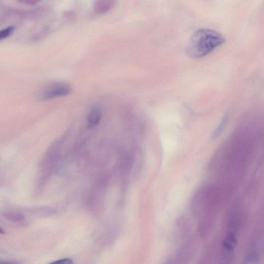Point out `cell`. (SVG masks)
<instances>
[{
  "instance_id": "cell-1",
  "label": "cell",
  "mask_w": 264,
  "mask_h": 264,
  "mask_svg": "<svg viewBox=\"0 0 264 264\" xmlns=\"http://www.w3.org/2000/svg\"><path fill=\"white\" fill-rule=\"evenodd\" d=\"M225 42L224 37L219 32L208 29H199L189 39L186 48L187 54L192 58H200Z\"/></svg>"
},
{
  "instance_id": "cell-2",
  "label": "cell",
  "mask_w": 264,
  "mask_h": 264,
  "mask_svg": "<svg viewBox=\"0 0 264 264\" xmlns=\"http://www.w3.org/2000/svg\"><path fill=\"white\" fill-rule=\"evenodd\" d=\"M71 90V86L65 82H55L45 87L39 93L42 100H49L57 97L69 94Z\"/></svg>"
},
{
  "instance_id": "cell-3",
  "label": "cell",
  "mask_w": 264,
  "mask_h": 264,
  "mask_svg": "<svg viewBox=\"0 0 264 264\" xmlns=\"http://www.w3.org/2000/svg\"><path fill=\"white\" fill-rule=\"evenodd\" d=\"M102 116V112L101 108L94 105L90 109L87 118V127L88 129H91L95 127L100 123Z\"/></svg>"
},
{
  "instance_id": "cell-4",
  "label": "cell",
  "mask_w": 264,
  "mask_h": 264,
  "mask_svg": "<svg viewBox=\"0 0 264 264\" xmlns=\"http://www.w3.org/2000/svg\"><path fill=\"white\" fill-rule=\"evenodd\" d=\"M4 218L8 222L16 226H22L27 223L25 217L18 213H6L4 214Z\"/></svg>"
},
{
  "instance_id": "cell-5",
  "label": "cell",
  "mask_w": 264,
  "mask_h": 264,
  "mask_svg": "<svg viewBox=\"0 0 264 264\" xmlns=\"http://www.w3.org/2000/svg\"><path fill=\"white\" fill-rule=\"evenodd\" d=\"M115 2L111 0H99L94 4V9L96 13L103 14L108 12L114 6Z\"/></svg>"
},
{
  "instance_id": "cell-6",
  "label": "cell",
  "mask_w": 264,
  "mask_h": 264,
  "mask_svg": "<svg viewBox=\"0 0 264 264\" xmlns=\"http://www.w3.org/2000/svg\"><path fill=\"white\" fill-rule=\"evenodd\" d=\"M237 244V239L236 236L233 233H229L228 234L224 242L223 246L226 250L229 251L233 250Z\"/></svg>"
},
{
  "instance_id": "cell-7",
  "label": "cell",
  "mask_w": 264,
  "mask_h": 264,
  "mask_svg": "<svg viewBox=\"0 0 264 264\" xmlns=\"http://www.w3.org/2000/svg\"><path fill=\"white\" fill-rule=\"evenodd\" d=\"M228 114H227L225 116H224L220 125L213 133V138L215 139L216 138H217L224 131L226 126L227 123L228 122Z\"/></svg>"
},
{
  "instance_id": "cell-8",
  "label": "cell",
  "mask_w": 264,
  "mask_h": 264,
  "mask_svg": "<svg viewBox=\"0 0 264 264\" xmlns=\"http://www.w3.org/2000/svg\"><path fill=\"white\" fill-rule=\"evenodd\" d=\"M15 27L13 26L9 27L6 29L0 30V40H4L10 37L14 32Z\"/></svg>"
},
{
  "instance_id": "cell-9",
  "label": "cell",
  "mask_w": 264,
  "mask_h": 264,
  "mask_svg": "<svg viewBox=\"0 0 264 264\" xmlns=\"http://www.w3.org/2000/svg\"><path fill=\"white\" fill-rule=\"evenodd\" d=\"M257 260V255L255 253H251L247 256L242 264H256Z\"/></svg>"
},
{
  "instance_id": "cell-10",
  "label": "cell",
  "mask_w": 264,
  "mask_h": 264,
  "mask_svg": "<svg viewBox=\"0 0 264 264\" xmlns=\"http://www.w3.org/2000/svg\"><path fill=\"white\" fill-rule=\"evenodd\" d=\"M48 264H74V262L70 258H64L53 261Z\"/></svg>"
},
{
  "instance_id": "cell-11",
  "label": "cell",
  "mask_w": 264,
  "mask_h": 264,
  "mask_svg": "<svg viewBox=\"0 0 264 264\" xmlns=\"http://www.w3.org/2000/svg\"><path fill=\"white\" fill-rule=\"evenodd\" d=\"M0 264H20L16 262H0Z\"/></svg>"
},
{
  "instance_id": "cell-12",
  "label": "cell",
  "mask_w": 264,
  "mask_h": 264,
  "mask_svg": "<svg viewBox=\"0 0 264 264\" xmlns=\"http://www.w3.org/2000/svg\"><path fill=\"white\" fill-rule=\"evenodd\" d=\"M23 3L25 4H27L28 5H34L36 3H37V2L27 1V2H24Z\"/></svg>"
},
{
  "instance_id": "cell-13",
  "label": "cell",
  "mask_w": 264,
  "mask_h": 264,
  "mask_svg": "<svg viewBox=\"0 0 264 264\" xmlns=\"http://www.w3.org/2000/svg\"><path fill=\"white\" fill-rule=\"evenodd\" d=\"M5 234V230L1 227H0V234Z\"/></svg>"
}]
</instances>
